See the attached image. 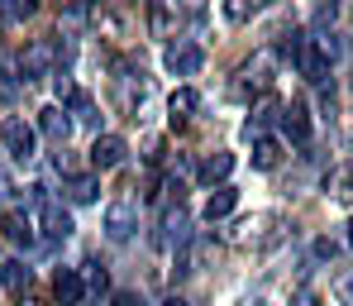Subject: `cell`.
I'll return each instance as SVG.
<instances>
[{"instance_id": "21", "label": "cell", "mask_w": 353, "mask_h": 306, "mask_svg": "<svg viewBox=\"0 0 353 306\" xmlns=\"http://www.w3.org/2000/svg\"><path fill=\"white\" fill-rule=\"evenodd\" d=\"M310 19H315V29H325V24H334V19H339V0H320Z\"/></svg>"}, {"instance_id": "20", "label": "cell", "mask_w": 353, "mask_h": 306, "mask_svg": "<svg viewBox=\"0 0 353 306\" xmlns=\"http://www.w3.org/2000/svg\"><path fill=\"white\" fill-rule=\"evenodd\" d=\"M268 72H272V58H258V62H248L243 77H248V86H268V82H272Z\"/></svg>"}, {"instance_id": "4", "label": "cell", "mask_w": 353, "mask_h": 306, "mask_svg": "<svg viewBox=\"0 0 353 306\" xmlns=\"http://www.w3.org/2000/svg\"><path fill=\"white\" fill-rule=\"evenodd\" d=\"M134 230H139V211L129 206V201H115L110 211H105V235L124 245V240H134Z\"/></svg>"}, {"instance_id": "6", "label": "cell", "mask_w": 353, "mask_h": 306, "mask_svg": "<svg viewBox=\"0 0 353 306\" xmlns=\"http://www.w3.org/2000/svg\"><path fill=\"white\" fill-rule=\"evenodd\" d=\"M0 230H5V240L10 245H34V216H24V211H5V220H0Z\"/></svg>"}, {"instance_id": "3", "label": "cell", "mask_w": 353, "mask_h": 306, "mask_svg": "<svg viewBox=\"0 0 353 306\" xmlns=\"http://www.w3.org/2000/svg\"><path fill=\"white\" fill-rule=\"evenodd\" d=\"M168 72L172 77H196L201 72V62H205V53H201V44H186V39H176L172 48H168Z\"/></svg>"}, {"instance_id": "2", "label": "cell", "mask_w": 353, "mask_h": 306, "mask_svg": "<svg viewBox=\"0 0 353 306\" xmlns=\"http://www.w3.org/2000/svg\"><path fill=\"white\" fill-rule=\"evenodd\" d=\"M0 144H5V153H10L14 163H29V158H34V149H39V129H34V124H24L19 115H10V120L0 124Z\"/></svg>"}, {"instance_id": "1", "label": "cell", "mask_w": 353, "mask_h": 306, "mask_svg": "<svg viewBox=\"0 0 353 306\" xmlns=\"http://www.w3.org/2000/svg\"><path fill=\"white\" fill-rule=\"evenodd\" d=\"M29 191H34V220L43 225V235H48V240H67V235H72V216L62 211L43 187H29Z\"/></svg>"}, {"instance_id": "12", "label": "cell", "mask_w": 353, "mask_h": 306, "mask_svg": "<svg viewBox=\"0 0 353 306\" xmlns=\"http://www.w3.org/2000/svg\"><path fill=\"white\" fill-rule=\"evenodd\" d=\"M39 134L53 139V144H62V139L72 134V124H67V115H62L58 106H48V111H39Z\"/></svg>"}, {"instance_id": "19", "label": "cell", "mask_w": 353, "mask_h": 306, "mask_svg": "<svg viewBox=\"0 0 353 306\" xmlns=\"http://www.w3.org/2000/svg\"><path fill=\"white\" fill-rule=\"evenodd\" d=\"M196 106H201V96H196L191 86H181V91H172V124H181L186 115H191V111H196Z\"/></svg>"}, {"instance_id": "14", "label": "cell", "mask_w": 353, "mask_h": 306, "mask_svg": "<svg viewBox=\"0 0 353 306\" xmlns=\"http://www.w3.org/2000/svg\"><path fill=\"white\" fill-rule=\"evenodd\" d=\"M53 292H58L62 306H81V278H77V268H62L58 278H53Z\"/></svg>"}, {"instance_id": "27", "label": "cell", "mask_w": 353, "mask_h": 306, "mask_svg": "<svg viewBox=\"0 0 353 306\" xmlns=\"http://www.w3.org/2000/svg\"><path fill=\"white\" fill-rule=\"evenodd\" d=\"M34 5H39V0H14V10H19V15H29Z\"/></svg>"}, {"instance_id": "18", "label": "cell", "mask_w": 353, "mask_h": 306, "mask_svg": "<svg viewBox=\"0 0 353 306\" xmlns=\"http://www.w3.org/2000/svg\"><path fill=\"white\" fill-rule=\"evenodd\" d=\"M330 196L344 201V206L353 201V168H334V173H330Z\"/></svg>"}, {"instance_id": "16", "label": "cell", "mask_w": 353, "mask_h": 306, "mask_svg": "<svg viewBox=\"0 0 353 306\" xmlns=\"http://www.w3.org/2000/svg\"><path fill=\"white\" fill-rule=\"evenodd\" d=\"M67 196H72L77 206H91V201L101 196V182H96V178H86V173H81V178H67Z\"/></svg>"}, {"instance_id": "10", "label": "cell", "mask_w": 353, "mask_h": 306, "mask_svg": "<svg viewBox=\"0 0 353 306\" xmlns=\"http://www.w3.org/2000/svg\"><path fill=\"white\" fill-rule=\"evenodd\" d=\"M48 62H53V44H43V39H39V44H29V53L19 58V72H24V82H34V77H39Z\"/></svg>"}, {"instance_id": "9", "label": "cell", "mask_w": 353, "mask_h": 306, "mask_svg": "<svg viewBox=\"0 0 353 306\" xmlns=\"http://www.w3.org/2000/svg\"><path fill=\"white\" fill-rule=\"evenodd\" d=\"M282 163V139H272V134H258L253 139V168H277Z\"/></svg>"}, {"instance_id": "15", "label": "cell", "mask_w": 353, "mask_h": 306, "mask_svg": "<svg viewBox=\"0 0 353 306\" xmlns=\"http://www.w3.org/2000/svg\"><path fill=\"white\" fill-rule=\"evenodd\" d=\"M148 24H153V34H172L176 29V0H153L148 5Z\"/></svg>"}, {"instance_id": "8", "label": "cell", "mask_w": 353, "mask_h": 306, "mask_svg": "<svg viewBox=\"0 0 353 306\" xmlns=\"http://www.w3.org/2000/svg\"><path fill=\"white\" fill-rule=\"evenodd\" d=\"M282 129L292 134V144H305V139H310V111H305L301 101L287 106V111H282Z\"/></svg>"}, {"instance_id": "29", "label": "cell", "mask_w": 353, "mask_h": 306, "mask_svg": "<svg viewBox=\"0 0 353 306\" xmlns=\"http://www.w3.org/2000/svg\"><path fill=\"white\" fill-rule=\"evenodd\" d=\"M163 306H186V302H181V297H168V302H163Z\"/></svg>"}, {"instance_id": "25", "label": "cell", "mask_w": 353, "mask_h": 306, "mask_svg": "<svg viewBox=\"0 0 353 306\" xmlns=\"http://www.w3.org/2000/svg\"><path fill=\"white\" fill-rule=\"evenodd\" d=\"M110 306H143V302H139V292H115V302H110Z\"/></svg>"}, {"instance_id": "5", "label": "cell", "mask_w": 353, "mask_h": 306, "mask_svg": "<svg viewBox=\"0 0 353 306\" xmlns=\"http://www.w3.org/2000/svg\"><path fill=\"white\" fill-rule=\"evenodd\" d=\"M124 153H129V149H124L119 134H101V139L91 144V168H96V173H110V168L124 163Z\"/></svg>"}, {"instance_id": "23", "label": "cell", "mask_w": 353, "mask_h": 306, "mask_svg": "<svg viewBox=\"0 0 353 306\" xmlns=\"http://www.w3.org/2000/svg\"><path fill=\"white\" fill-rule=\"evenodd\" d=\"M334 254H339L334 240H315V258H320V263H325V258H334Z\"/></svg>"}, {"instance_id": "22", "label": "cell", "mask_w": 353, "mask_h": 306, "mask_svg": "<svg viewBox=\"0 0 353 306\" xmlns=\"http://www.w3.org/2000/svg\"><path fill=\"white\" fill-rule=\"evenodd\" d=\"M86 283H91V292H105V287H110V273L91 263V278H86Z\"/></svg>"}, {"instance_id": "28", "label": "cell", "mask_w": 353, "mask_h": 306, "mask_svg": "<svg viewBox=\"0 0 353 306\" xmlns=\"http://www.w3.org/2000/svg\"><path fill=\"white\" fill-rule=\"evenodd\" d=\"M296 306H315V297H310V292H305V297H301V302H296Z\"/></svg>"}, {"instance_id": "11", "label": "cell", "mask_w": 353, "mask_h": 306, "mask_svg": "<svg viewBox=\"0 0 353 306\" xmlns=\"http://www.w3.org/2000/svg\"><path fill=\"white\" fill-rule=\"evenodd\" d=\"M234 206H239V191H234V187H215V191H210V201H205V220L215 225V220H225Z\"/></svg>"}, {"instance_id": "30", "label": "cell", "mask_w": 353, "mask_h": 306, "mask_svg": "<svg viewBox=\"0 0 353 306\" xmlns=\"http://www.w3.org/2000/svg\"><path fill=\"white\" fill-rule=\"evenodd\" d=\"M349 249H353V220H349Z\"/></svg>"}, {"instance_id": "26", "label": "cell", "mask_w": 353, "mask_h": 306, "mask_svg": "<svg viewBox=\"0 0 353 306\" xmlns=\"http://www.w3.org/2000/svg\"><path fill=\"white\" fill-rule=\"evenodd\" d=\"M5 196H10V173L0 168V201H5Z\"/></svg>"}, {"instance_id": "24", "label": "cell", "mask_w": 353, "mask_h": 306, "mask_svg": "<svg viewBox=\"0 0 353 306\" xmlns=\"http://www.w3.org/2000/svg\"><path fill=\"white\" fill-rule=\"evenodd\" d=\"M339 302H344V306H353V273L344 278V283H339Z\"/></svg>"}, {"instance_id": "7", "label": "cell", "mask_w": 353, "mask_h": 306, "mask_svg": "<svg viewBox=\"0 0 353 306\" xmlns=\"http://www.w3.org/2000/svg\"><path fill=\"white\" fill-rule=\"evenodd\" d=\"M230 173H234V153H210V158L196 168V178H201L205 187H220Z\"/></svg>"}, {"instance_id": "13", "label": "cell", "mask_w": 353, "mask_h": 306, "mask_svg": "<svg viewBox=\"0 0 353 306\" xmlns=\"http://www.w3.org/2000/svg\"><path fill=\"white\" fill-rule=\"evenodd\" d=\"M163 230H168V235H163V245H176V249H181L186 240H191V220H186V211H181V206L163 216Z\"/></svg>"}, {"instance_id": "17", "label": "cell", "mask_w": 353, "mask_h": 306, "mask_svg": "<svg viewBox=\"0 0 353 306\" xmlns=\"http://www.w3.org/2000/svg\"><path fill=\"white\" fill-rule=\"evenodd\" d=\"M0 283H5L10 292H24V287H29V268H24L19 258H10V263H0Z\"/></svg>"}]
</instances>
